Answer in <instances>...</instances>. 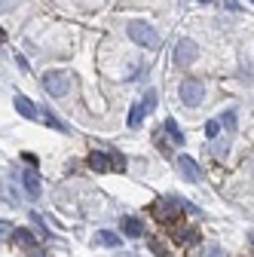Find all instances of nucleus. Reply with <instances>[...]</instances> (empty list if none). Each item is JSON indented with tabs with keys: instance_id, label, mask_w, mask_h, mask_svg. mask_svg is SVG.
<instances>
[{
	"instance_id": "ddd939ff",
	"label": "nucleus",
	"mask_w": 254,
	"mask_h": 257,
	"mask_svg": "<svg viewBox=\"0 0 254 257\" xmlns=\"http://www.w3.org/2000/svg\"><path fill=\"white\" fill-rule=\"evenodd\" d=\"M13 242L16 245H22V248H34V233H31V230H13Z\"/></svg>"
},
{
	"instance_id": "f257e3e1",
	"label": "nucleus",
	"mask_w": 254,
	"mask_h": 257,
	"mask_svg": "<svg viewBox=\"0 0 254 257\" xmlns=\"http://www.w3.org/2000/svg\"><path fill=\"white\" fill-rule=\"evenodd\" d=\"M178 208H184V211H196L193 205H187V202H181V199H156V202H153V217L163 220V223H175L178 214H181Z\"/></svg>"
},
{
	"instance_id": "393cba45",
	"label": "nucleus",
	"mask_w": 254,
	"mask_h": 257,
	"mask_svg": "<svg viewBox=\"0 0 254 257\" xmlns=\"http://www.w3.org/2000/svg\"><path fill=\"white\" fill-rule=\"evenodd\" d=\"M25 163H28L31 169H34V166H37V156H34V153H25Z\"/></svg>"
},
{
	"instance_id": "39448f33",
	"label": "nucleus",
	"mask_w": 254,
	"mask_h": 257,
	"mask_svg": "<svg viewBox=\"0 0 254 257\" xmlns=\"http://www.w3.org/2000/svg\"><path fill=\"white\" fill-rule=\"evenodd\" d=\"M202 98H205V89H202L199 80H184V83H181V101H184L187 107L202 104Z\"/></svg>"
},
{
	"instance_id": "f3484780",
	"label": "nucleus",
	"mask_w": 254,
	"mask_h": 257,
	"mask_svg": "<svg viewBox=\"0 0 254 257\" xmlns=\"http://www.w3.org/2000/svg\"><path fill=\"white\" fill-rule=\"evenodd\" d=\"M141 119H144V107H141V104H132V110H129V125H132V128H138V125H141Z\"/></svg>"
},
{
	"instance_id": "f03ea898",
	"label": "nucleus",
	"mask_w": 254,
	"mask_h": 257,
	"mask_svg": "<svg viewBox=\"0 0 254 257\" xmlns=\"http://www.w3.org/2000/svg\"><path fill=\"white\" fill-rule=\"evenodd\" d=\"M43 89H46V95H52V98L68 95V89H71V74H68V71H46V74H43Z\"/></svg>"
},
{
	"instance_id": "dca6fc26",
	"label": "nucleus",
	"mask_w": 254,
	"mask_h": 257,
	"mask_svg": "<svg viewBox=\"0 0 254 257\" xmlns=\"http://www.w3.org/2000/svg\"><path fill=\"white\" fill-rule=\"evenodd\" d=\"M0 196H4L10 205H16V202H19V193H16V190H13V184H7V181H0Z\"/></svg>"
},
{
	"instance_id": "f8f14e48",
	"label": "nucleus",
	"mask_w": 254,
	"mask_h": 257,
	"mask_svg": "<svg viewBox=\"0 0 254 257\" xmlns=\"http://www.w3.org/2000/svg\"><path fill=\"white\" fill-rule=\"evenodd\" d=\"M163 132H166V135L172 138V144H178V147H181V144L187 141V138L181 135V128H178V122H175V119H166V125H163Z\"/></svg>"
},
{
	"instance_id": "412c9836",
	"label": "nucleus",
	"mask_w": 254,
	"mask_h": 257,
	"mask_svg": "<svg viewBox=\"0 0 254 257\" xmlns=\"http://www.w3.org/2000/svg\"><path fill=\"white\" fill-rule=\"evenodd\" d=\"M10 236H13V223L0 220V239H10Z\"/></svg>"
},
{
	"instance_id": "7c9ffc66",
	"label": "nucleus",
	"mask_w": 254,
	"mask_h": 257,
	"mask_svg": "<svg viewBox=\"0 0 254 257\" xmlns=\"http://www.w3.org/2000/svg\"><path fill=\"white\" fill-rule=\"evenodd\" d=\"M251 4H254V0H251Z\"/></svg>"
},
{
	"instance_id": "1a4fd4ad",
	"label": "nucleus",
	"mask_w": 254,
	"mask_h": 257,
	"mask_svg": "<svg viewBox=\"0 0 254 257\" xmlns=\"http://www.w3.org/2000/svg\"><path fill=\"white\" fill-rule=\"evenodd\" d=\"M175 239L181 245H199V230H193V227H175Z\"/></svg>"
},
{
	"instance_id": "7ed1b4c3",
	"label": "nucleus",
	"mask_w": 254,
	"mask_h": 257,
	"mask_svg": "<svg viewBox=\"0 0 254 257\" xmlns=\"http://www.w3.org/2000/svg\"><path fill=\"white\" fill-rule=\"evenodd\" d=\"M129 37L138 43V46H147V49H160V34L147 25V22H129Z\"/></svg>"
},
{
	"instance_id": "4be33fe9",
	"label": "nucleus",
	"mask_w": 254,
	"mask_h": 257,
	"mask_svg": "<svg viewBox=\"0 0 254 257\" xmlns=\"http://www.w3.org/2000/svg\"><path fill=\"white\" fill-rule=\"evenodd\" d=\"M147 242H150V248H153V254H160V257H169V254H166V248H163L160 242H156V239H147Z\"/></svg>"
},
{
	"instance_id": "a878e982",
	"label": "nucleus",
	"mask_w": 254,
	"mask_h": 257,
	"mask_svg": "<svg viewBox=\"0 0 254 257\" xmlns=\"http://www.w3.org/2000/svg\"><path fill=\"white\" fill-rule=\"evenodd\" d=\"M10 7H16V0H0V13L10 10Z\"/></svg>"
},
{
	"instance_id": "0eeeda50",
	"label": "nucleus",
	"mask_w": 254,
	"mask_h": 257,
	"mask_svg": "<svg viewBox=\"0 0 254 257\" xmlns=\"http://www.w3.org/2000/svg\"><path fill=\"white\" fill-rule=\"evenodd\" d=\"M178 172L184 175V181H202V169L196 166V159L193 156H178Z\"/></svg>"
},
{
	"instance_id": "aec40b11",
	"label": "nucleus",
	"mask_w": 254,
	"mask_h": 257,
	"mask_svg": "<svg viewBox=\"0 0 254 257\" xmlns=\"http://www.w3.org/2000/svg\"><path fill=\"white\" fill-rule=\"evenodd\" d=\"M236 122H239V119H236V110H227V113H224V125H227V132H236Z\"/></svg>"
},
{
	"instance_id": "c756f323",
	"label": "nucleus",
	"mask_w": 254,
	"mask_h": 257,
	"mask_svg": "<svg viewBox=\"0 0 254 257\" xmlns=\"http://www.w3.org/2000/svg\"><path fill=\"white\" fill-rule=\"evenodd\" d=\"M248 239H251V245H254V233H251V236H248Z\"/></svg>"
},
{
	"instance_id": "20e7f679",
	"label": "nucleus",
	"mask_w": 254,
	"mask_h": 257,
	"mask_svg": "<svg viewBox=\"0 0 254 257\" xmlns=\"http://www.w3.org/2000/svg\"><path fill=\"white\" fill-rule=\"evenodd\" d=\"M196 55H199V49H196L193 40H178L175 43V52H172V61L178 64V68H187V64L196 61Z\"/></svg>"
},
{
	"instance_id": "5701e85b",
	"label": "nucleus",
	"mask_w": 254,
	"mask_h": 257,
	"mask_svg": "<svg viewBox=\"0 0 254 257\" xmlns=\"http://www.w3.org/2000/svg\"><path fill=\"white\" fill-rule=\"evenodd\" d=\"M217 128H220V125H217V122L211 119V122L205 125V135H208V138H217Z\"/></svg>"
},
{
	"instance_id": "6ab92c4d",
	"label": "nucleus",
	"mask_w": 254,
	"mask_h": 257,
	"mask_svg": "<svg viewBox=\"0 0 254 257\" xmlns=\"http://www.w3.org/2000/svg\"><path fill=\"white\" fill-rule=\"evenodd\" d=\"M141 107H144V113H150V110H153V107H156V92H153V89H150V92H147V98H144V101H141Z\"/></svg>"
},
{
	"instance_id": "2eb2a0df",
	"label": "nucleus",
	"mask_w": 254,
	"mask_h": 257,
	"mask_svg": "<svg viewBox=\"0 0 254 257\" xmlns=\"http://www.w3.org/2000/svg\"><path fill=\"white\" fill-rule=\"evenodd\" d=\"M40 113H43V122H46L49 128H55V132H68V125L61 122V119H58V116H55L52 110H40Z\"/></svg>"
},
{
	"instance_id": "9d476101",
	"label": "nucleus",
	"mask_w": 254,
	"mask_h": 257,
	"mask_svg": "<svg viewBox=\"0 0 254 257\" xmlns=\"http://www.w3.org/2000/svg\"><path fill=\"white\" fill-rule=\"evenodd\" d=\"M122 233L132 236V239H138V236H144V223L138 217H122Z\"/></svg>"
},
{
	"instance_id": "a211bd4d",
	"label": "nucleus",
	"mask_w": 254,
	"mask_h": 257,
	"mask_svg": "<svg viewBox=\"0 0 254 257\" xmlns=\"http://www.w3.org/2000/svg\"><path fill=\"white\" fill-rule=\"evenodd\" d=\"M196 257H224V248H220V245H208V248H202Z\"/></svg>"
},
{
	"instance_id": "bb28decb",
	"label": "nucleus",
	"mask_w": 254,
	"mask_h": 257,
	"mask_svg": "<svg viewBox=\"0 0 254 257\" xmlns=\"http://www.w3.org/2000/svg\"><path fill=\"white\" fill-rule=\"evenodd\" d=\"M4 40H7V31H4V28H0V43H4Z\"/></svg>"
},
{
	"instance_id": "423d86ee",
	"label": "nucleus",
	"mask_w": 254,
	"mask_h": 257,
	"mask_svg": "<svg viewBox=\"0 0 254 257\" xmlns=\"http://www.w3.org/2000/svg\"><path fill=\"white\" fill-rule=\"evenodd\" d=\"M22 190L28 193V199H40V193H43V187H40V178H37V172L31 169V166L22 172Z\"/></svg>"
},
{
	"instance_id": "b1692460",
	"label": "nucleus",
	"mask_w": 254,
	"mask_h": 257,
	"mask_svg": "<svg viewBox=\"0 0 254 257\" xmlns=\"http://www.w3.org/2000/svg\"><path fill=\"white\" fill-rule=\"evenodd\" d=\"M224 7H227L230 13H239V10H242V7H239V0H224Z\"/></svg>"
},
{
	"instance_id": "9b49d317",
	"label": "nucleus",
	"mask_w": 254,
	"mask_h": 257,
	"mask_svg": "<svg viewBox=\"0 0 254 257\" xmlns=\"http://www.w3.org/2000/svg\"><path fill=\"white\" fill-rule=\"evenodd\" d=\"M95 242H98V245H107V248L122 245V239H119L116 233H110V230H98V233H95Z\"/></svg>"
},
{
	"instance_id": "cd10ccee",
	"label": "nucleus",
	"mask_w": 254,
	"mask_h": 257,
	"mask_svg": "<svg viewBox=\"0 0 254 257\" xmlns=\"http://www.w3.org/2000/svg\"><path fill=\"white\" fill-rule=\"evenodd\" d=\"M199 4H205V7H208V4H214V0H199Z\"/></svg>"
},
{
	"instance_id": "6e6552de",
	"label": "nucleus",
	"mask_w": 254,
	"mask_h": 257,
	"mask_svg": "<svg viewBox=\"0 0 254 257\" xmlns=\"http://www.w3.org/2000/svg\"><path fill=\"white\" fill-rule=\"evenodd\" d=\"M16 110L25 116V119H37V104L34 101H31V98H25V95H19V98H16Z\"/></svg>"
},
{
	"instance_id": "4468645a",
	"label": "nucleus",
	"mask_w": 254,
	"mask_h": 257,
	"mask_svg": "<svg viewBox=\"0 0 254 257\" xmlns=\"http://www.w3.org/2000/svg\"><path fill=\"white\" fill-rule=\"evenodd\" d=\"M89 169H95V172H107V169H110V156H104V153H92V156H89Z\"/></svg>"
},
{
	"instance_id": "c85d7f7f",
	"label": "nucleus",
	"mask_w": 254,
	"mask_h": 257,
	"mask_svg": "<svg viewBox=\"0 0 254 257\" xmlns=\"http://www.w3.org/2000/svg\"><path fill=\"white\" fill-rule=\"evenodd\" d=\"M119 257H135V254H119Z\"/></svg>"
}]
</instances>
